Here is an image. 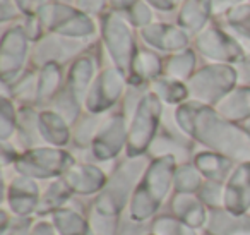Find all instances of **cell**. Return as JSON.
<instances>
[]
</instances>
